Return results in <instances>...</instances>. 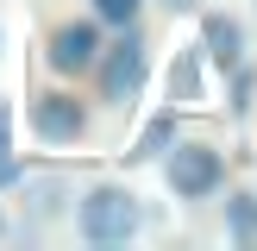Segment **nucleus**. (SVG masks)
<instances>
[{
  "label": "nucleus",
  "instance_id": "nucleus-5",
  "mask_svg": "<svg viewBox=\"0 0 257 251\" xmlns=\"http://www.w3.org/2000/svg\"><path fill=\"white\" fill-rule=\"evenodd\" d=\"M32 132L50 138V145H75L88 132V113H82L75 94H38L32 100Z\"/></svg>",
  "mask_w": 257,
  "mask_h": 251
},
{
  "label": "nucleus",
  "instance_id": "nucleus-6",
  "mask_svg": "<svg viewBox=\"0 0 257 251\" xmlns=\"http://www.w3.org/2000/svg\"><path fill=\"white\" fill-rule=\"evenodd\" d=\"M19 182H25V220L32 226H44V220L63 213V201H69V176L63 170H50V176H25L19 170Z\"/></svg>",
  "mask_w": 257,
  "mask_h": 251
},
{
  "label": "nucleus",
  "instance_id": "nucleus-4",
  "mask_svg": "<svg viewBox=\"0 0 257 251\" xmlns=\"http://www.w3.org/2000/svg\"><path fill=\"white\" fill-rule=\"evenodd\" d=\"M94 57H100V25L94 19H69V25L50 32V69H57V75L94 69Z\"/></svg>",
  "mask_w": 257,
  "mask_h": 251
},
{
  "label": "nucleus",
  "instance_id": "nucleus-3",
  "mask_svg": "<svg viewBox=\"0 0 257 251\" xmlns=\"http://www.w3.org/2000/svg\"><path fill=\"white\" fill-rule=\"evenodd\" d=\"M100 63V100H113V107H125V100L145 88V69H151V57H145V38L125 25V38L107 50V57H94Z\"/></svg>",
  "mask_w": 257,
  "mask_h": 251
},
{
  "label": "nucleus",
  "instance_id": "nucleus-10",
  "mask_svg": "<svg viewBox=\"0 0 257 251\" xmlns=\"http://www.w3.org/2000/svg\"><path fill=\"white\" fill-rule=\"evenodd\" d=\"M138 7H145V0H94V19H107V25H132Z\"/></svg>",
  "mask_w": 257,
  "mask_h": 251
},
{
  "label": "nucleus",
  "instance_id": "nucleus-1",
  "mask_svg": "<svg viewBox=\"0 0 257 251\" xmlns=\"http://www.w3.org/2000/svg\"><path fill=\"white\" fill-rule=\"evenodd\" d=\"M75 232L88 245H125L138 232V195L119 182H94L82 195V207H75Z\"/></svg>",
  "mask_w": 257,
  "mask_h": 251
},
{
  "label": "nucleus",
  "instance_id": "nucleus-14",
  "mask_svg": "<svg viewBox=\"0 0 257 251\" xmlns=\"http://www.w3.org/2000/svg\"><path fill=\"white\" fill-rule=\"evenodd\" d=\"M0 232H7V220H0Z\"/></svg>",
  "mask_w": 257,
  "mask_h": 251
},
{
  "label": "nucleus",
  "instance_id": "nucleus-12",
  "mask_svg": "<svg viewBox=\"0 0 257 251\" xmlns=\"http://www.w3.org/2000/svg\"><path fill=\"white\" fill-rule=\"evenodd\" d=\"M7 151H13V107L0 100V157H7Z\"/></svg>",
  "mask_w": 257,
  "mask_h": 251
},
{
  "label": "nucleus",
  "instance_id": "nucleus-13",
  "mask_svg": "<svg viewBox=\"0 0 257 251\" xmlns=\"http://www.w3.org/2000/svg\"><path fill=\"white\" fill-rule=\"evenodd\" d=\"M163 7H170V13H195L201 0H163Z\"/></svg>",
  "mask_w": 257,
  "mask_h": 251
},
{
  "label": "nucleus",
  "instance_id": "nucleus-9",
  "mask_svg": "<svg viewBox=\"0 0 257 251\" xmlns=\"http://www.w3.org/2000/svg\"><path fill=\"white\" fill-rule=\"evenodd\" d=\"M170 100H201V57L195 50H182L170 69Z\"/></svg>",
  "mask_w": 257,
  "mask_h": 251
},
{
  "label": "nucleus",
  "instance_id": "nucleus-7",
  "mask_svg": "<svg viewBox=\"0 0 257 251\" xmlns=\"http://www.w3.org/2000/svg\"><path fill=\"white\" fill-rule=\"evenodd\" d=\"M201 50H207L220 69H238V63H245V25L226 19V13H207V19H201Z\"/></svg>",
  "mask_w": 257,
  "mask_h": 251
},
{
  "label": "nucleus",
  "instance_id": "nucleus-8",
  "mask_svg": "<svg viewBox=\"0 0 257 251\" xmlns=\"http://www.w3.org/2000/svg\"><path fill=\"white\" fill-rule=\"evenodd\" d=\"M226 232L238 245H257V195H232L226 201Z\"/></svg>",
  "mask_w": 257,
  "mask_h": 251
},
{
  "label": "nucleus",
  "instance_id": "nucleus-2",
  "mask_svg": "<svg viewBox=\"0 0 257 251\" xmlns=\"http://www.w3.org/2000/svg\"><path fill=\"white\" fill-rule=\"evenodd\" d=\"M163 182L176 188L182 201H207L213 188L226 182V157L213 145H201V138H188V145L170 151V163H163Z\"/></svg>",
  "mask_w": 257,
  "mask_h": 251
},
{
  "label": "nucleus",
  "instance_id": "nucleus-11",
  "mask_svg": "<svg viewBox=\"0 0 257 251\" xmlns=\"http://www.w3.org/2000/svg\"><path fill=\"white\" fill-rule=\"evenodd\" d=\"M170 132H176V113H163V119L151 126V132H145V145H138L132 157H151V151H163V145H170Z\"/></svg>",
  "mask_w": 257,
  "mask_h": 251
}]
</instances>
